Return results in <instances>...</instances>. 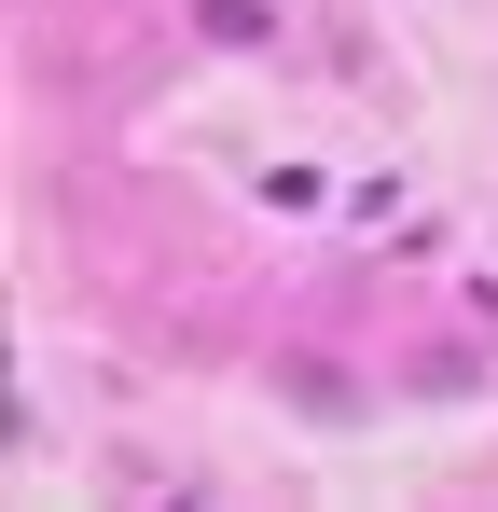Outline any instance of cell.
I'll list each match as a JSON object with an SVG mask.
<instances>
[{
  "label": "cell",
  "mask_w": 498,
  "mask_h": 512,
  "mask_svg": "<svg viewBox=\"0 0 498 512\" xmlns=\"http://www.w3.org/2000/svg\"><path fill=\"white\" fill-rule=\"evenodd\" d=\"M194 28H208V42H263L277 14H263V0H194Z\"/></svg>",
  "instance_id": "1"
}]
</instances>
